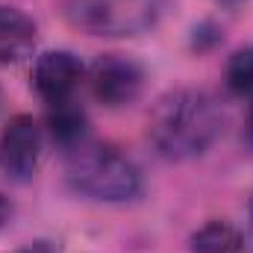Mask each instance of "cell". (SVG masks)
Segmentation results:
<instances>
[{
	"label": "cell",
	"instance_id": "cell-12",
	"mask_svg": "<svg viewBox=\"0 0 253 253\" xmlns=\"http://www.w3.org/2000/svg\"><path fill=\"white\" fill-rule=\"evenodd\" d=\"M21 253H56V251H53V245H47V242H33V245H27Z\"/></svg>",
	"mask_w": 253,
	"mask_h": 253
},
{
	"label": "cell",
	"instance_id": "cell-13",
	"mask_svg": "<svg viewBox=\"0 0 253 253\" xmlns=\"http://www.w3.org/2000/svg\"><path fill=\"white\" fill-rule=\"evenodd\" d=\"M248 245L253 248V197H251V206H248Z\"/></svg>",
	"mask_w": 253,
	"mask_h": 253
},
{
	"label": "cell",
	"instance_id": "cell-8",
	"mask_svg": "<svg viewBox=\"0 0 253 253\" xmlns=\"http://www.w3.org/2000/svg\"><path fill=\"white\" fill-rule=\"evenodd\" d=\"M191 253H242L245 251V239L242 233L227 224V221H206L203 227H197L189 239Z\"/></svg>",
	"mask_w": 253,
	"mask_h": 253
},
{
	"label": "cell",
	"instance_id": "cell-14",
	"mask_svg": "<svg viewBox=\"0 0 253 253\" xmlns=\"http://www.w3.org/2000/svg\"><path fill=\"white\" fill-rule=\"evenodd\" d=\"M248 132H251V141H253V109H251V121H248Z\"/></svg>",
	"mask_w": 253,
	"mask_h": 253
},
{
	"label": "cell",
	"instance_id": "cell-2",
	"mask_svg": "<svg viewBox=\"0 0 253 253\" xmlns=\"http://www.w3.org/2000/svg\"><path fill=\"white\" fill-rule=\"evenodd\" d=\"M65 183L83 197L121 203L141 191V171L115 144L83 138L65 153Z\"/></svg>",
	"mask_w": 253,
	"mask_h": 253
},
{
	"label": "cell",
	"instance_id": "cell-15",
	"mask_svg": "<svg viewBox=\"0 0 253 253\" xmlns=\"http://www.w3.org/2000/svg\"><path fill=\"white\" fill-rule=\"evenodd\" d=\"M218 3H227V6H233V3H242V0H218Z\"/></svg>",
	"mask_w": 253,
	"mask_h": 253
},
{
	"label": "cell",
	"instance_id": "cell-7",
	"mask_svg": "<svg viewBox=\"0 0 253 253\" xmlns=\"http://www.w3.org/2000/svg\"><path fill=\"white\" fill-rule=\"evenodd\" d=\"M36 24L15 6L0 3V65L21 62L36 47Z\"/></svg>",
	"mask_w": 253,
	"mask_h": 253
},
{
	"label": "cell",
	"instance_id": "cell-6",
	"mask_svg": "<svg viewBox=\"0 0 253 253\" xmlns=\"http://www.w3.org/2000/svg\"><path fill=\"white\" fill-rule=\"evenodd\" d=\"M83 80V62L71 50H47L33 65V85L44 103L71 100L74 88Z\"/></svg>",
	"mask_w": 253,
	"mask_h": 253
},
{
	"label": "cell",
	"instance_id": "cell-3",
	"mask_svg": "<svg viewBox=\"0 0 253 253\" xmlns=\"http://www.w3.org/2000/svg\"><path fill=\"white\" fill-rule=\"evenodd\" d=\"M168 0H62L65 21L97 39L141 36L159 24Z\"/></svg>",
	"mask_w": 253,
	"mask_h": 253
},
{
	"label": "cell",
	"instance_id": "cell-5",
	"mask_svg": "<svg viewBox=\"0 0 253 253\" xmlns=\"http://www.w3.org/2000/svg\"><path fill=\"white\" fill-rule=\"evenodd\" d=\"M42 156V126L33 115H15L3 126L0 135V165L9 180L27 183L33 180Z\"/></svg>",
	"mask_w": 253,
	"mask_h": 253
},
{
	"label": "cell",
	"instance_id": "cell-9",
	"mask_svg": "<svg viewBox=\"0 0 253 253\" xmlns=\"http://www.w3.org/2000/svg\"><path fill=\"white\" fill-rule=\"evenodd\" d=\"M85 112L74 103V100H62V103H53L50 112H47V126H50V135L53 141H59L65 150L77 141H83L85 135Z\"/></svg>",
	"mask_w": 253,
	"mask_h": 253
},
{
	"label": "cell",
	"instance_id": "cell-1",
	"mask_svg": "<svg viewBox=\"0 0 253 253\" xmlns=\"http://www.w3.org/2000/svg\"><path fill=\"white\" fill-rule=\"evenodd\" d=\"M224 132V112L209 91L174 88L162 94L147 118V138L159 156L183 162L203 156Z\"/></svg>",
	"mask_w": 253,
	"mask_h": 253
},
{
	"label": "cell",
	"instance_id": "cell-10",
	"mask_svg": "<svg viewBox=\"0 0 253 253\" xmlns=\"http://www.w3.org/2000/svg\"><path fill=\"white\" fill-rule=\"evenodd\" d=\"M227 88L239 97H253V47H242L230 56L224 71Z\"/></svg>",
	"mask_w": 253,
	"mask_h": 253
},
{
	"label": "cell",
	"instance_id": "cell-4",
	"mask_svg": "<svg viewBox=\"0 0 253 253\" xmlns=\"http://www.w3.org/2000/svg\"><path fill=\"white\" fill-rule=\"evenodd\" d=\"M88 85H91V94L103 106H112V109L126 106L141 94L144 71L126 56L106 53V56L94 59L91 71H88Z\"/></svg>",
	"mask_w": 253,
	"mask_h": 253
},
{
	"label": "cell",
	"instance_id": "cell-11",
	"mask_svg": "<svg viewBox=\"0 0 253 253\" xmlns=\"http://www.w3.org/2000/svg\"><path fill=\"white\" fill-rule=\"evenodd\" d=\"M9 218H12V203H9L6 194H0V230L9 224Z\"/></svg>",
	"mask_w": 253,
	"mask_h": 253
}]
</instances>
